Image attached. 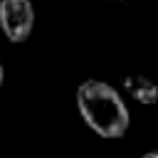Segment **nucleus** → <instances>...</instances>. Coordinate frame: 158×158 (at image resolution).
Instances as JSON below:
<instances>
[{
  "instance_id": "obj_1",
  "label": "nucleus",
  "mask_w": 158,
  "mask_h": 158,
  "mask_svg": "<svg viewBox=\"0 0 158 158\" xmlns=\"http://www.w3.org/2000/svg\"><path fill=\"white\" fill-rule=\"evenodd\" d=\"M81 118L104 138H121L128 128V109L121 96L104 81H84L77 91Z\"/></svg>"
},
{
  "instance_id": "obj_2",
  "label": "nucleus",
  "mask_w": 158,
  "mask_h": 158,
  "mask_svg": "<svg viewBox=\"0 0 158 158\" xmlns=\"http://www.w3.org/2000/svg\"><path fill=\"white\" fill-rule=\"evenodd\" d=\"M0 25L10 42H25L35 25V7L30 0H0Z\"/></svg>"
},
{
  "instance_id": "obj_3",
  "label": "nucleus",
  "mask_w": 158,
  "mask_h": 158,
  "mask_svg": "<svg viewBox=\"0 0 158 158\" xmlns=\"http://www.w3.org/2000/svg\"><path fill=\"white\" fill-rule=\"evenodd\" d=\"M123 86L138 104H158V86L151 79H146L141 74H131L123 79Z\"/></svg>"
},
{
  "instance_id": "obj_4",
  "label": "nucleus",
  "mask_w": 158,
  "mask_h": 158,
  "mask_svg": "<svg viewBox=\"0 0 158 158\" xmlns=\"http://www.w3.org/2000/svg\"><path fill=\"white\" fill-rule=\"evenodd\" d=\"M143 158H158V151H156V153H148V156H143Z\"/></svg>"
},
{
  "instance_id": "obj_5",
  "label": "nucleus",
  "mask_w": 158,
  "mask_h": 158,
  "mask_svg": "<svg viewBox=\"0 0 158 158\" xmlns=\"http://www.w3.org/2000/svg\"><path fill=\"white\" fill-rule=\"evenodd\" d=\"M0 84H2V64H0Z\"/></svg>"
}]
</instances>
